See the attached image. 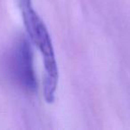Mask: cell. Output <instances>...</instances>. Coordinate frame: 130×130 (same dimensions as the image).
<instances>
[{"label": "cell", "instance_id": "1", "mask_svg": "<svg viewBox=\"0 0 130 130\" xmlns=\"http://www.w3.org/2000/svg\"><path fill=\"white\" fill-rule=\"evenodd\" d=\"M9 67L11 74L25 90L33 92L37 88V79L33 68V54L26 37L22 36L15 41L10 51Z\"/></svg>", "mask_w": 130, "mask_h": 130}, {"label": "cell", "instance_id": "2", "mask_svg": "<svg viewBox=\"0 0 130 130\" xmlns=\"http://www.w3.org/2000/svg\"><path fill=\"white\" fill-rule=\"evenodd\" d=\"M30 40L38 46L43 57L45 66L44 96L46 103H52L55 97L59 73L52 39L45 23H42L41 26L38 28Z\"/></svg>", "mask_w": 130, "mask_h": 130}, {"label": "cell", "instance_id": "3", "mask_svg": "<svg viewBox=\"0 0 130 130\" xmlns=\"http://www.w3.org/2000/svg\"><path fill=\"white\" fill-rule=\"evenodd\" d=\"M16 3L20 8L22 20H27L37 13L32 6V0H16Z\"/></svg>", "mask_w": 130, "mask_h": 130}]
</instances>
